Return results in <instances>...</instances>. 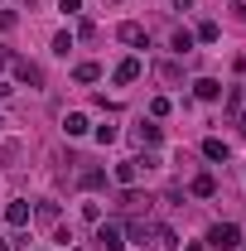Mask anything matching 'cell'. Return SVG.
<instances>
[{"instance_id": "cell-1", "label": "cell", "mask_w": 246, "mask_h": 251, "mask_svg": "<svg viewBox=\"0 0 246 251\" xmlns=\"http://www.w3.org/2000/svg\"><path fill=\"white\" fill-rule=\"evenodd\" d=\"M208 247H217V251L242 247V227H237V222H213V227H208Z\"/></svg>"}, {"instance_id": "cell-2", "label": "cell", "mask_w": 246, "mask_h": 251, "mask_svg": "<svg viewBox=\"0 0 246 251\" xmlns=\"http://www.w3.org/2000/svg\"><path fill=\"white\" fill-rule=\"evenodd\" d=\"M97 242H101V251H125V227L121 222H97Z\"/></svg>"}, {"instance_id": "cell-3", "label": "cell", "mask_w": 246, "mask_h": 251, "mask_svg": "<svg viewBox=\"0 0 246 251\" xmlns=\"http://www.w3.org/2000/svg\"><path fill=\"white\" fill-rule=\"evenodd\" d=\"M10 68H15V77L25 82V87H44V68L29 58H10Z\"/></svg>"}, {"instance_id": "cell-4", "label": "cell", "mask_w": 246, "mask_h": 251, "mask_svg": "<svg viewBox=\"0 0 246 251\" xmlns=\"http://www.w3.org/2000/svg\"><path fill=\"white\" fill-rule=\"evenodd\" d=\"M116 39H121V44H130V49H145V44H150L145 25H135V20H125L121 29H116Z\"/></svg>"}, {"instance_id": "cell-5", "label": "cell", "mask_w": 246, "mask_h": 251, "mask_svg": "<svg viewBox=\"0 0 246 251\" xmlns=\"http://www.w3.org/2000/svg\"><path fill=\"white\" fill-rule=\"evenodd\" d=\"M140 174H145V164H140V159H121V164H116V184H125V188L140 184Z\"/></svg>"}, {"instance_id": "cell-6", "label": "cell", "mask_w": 246, "mask_h": 251, "mask_svg": "<svg viewBox=\"0 0 246 251\" xmlns=\"http://www.w3.org/2000/svg\"><path fill=\"white\" fill-rule=\"evenodd\" d=\"M140 73H145V63L135 58V53L116 63V82H121V87H125V82H140Z\"/></svg>"}, {"instance_id": "cell-7", "label": "cell", "mask_w": 246, "mask_h": 251, "mask_svg": "<svg viewBox=\"0 0 246 251\" xmlns=\"http://www.w3.org/2000/svg\"><path fill=\"white\" fill-rule=\"evenodd\" d=\"M193 97H198V101H217V97H222V82H217V77H198V82H193Z\"/></svg>"}, {"instance_id": "cell-8", "label": "cell", "mask_w": 246, "mask_h": 251, "mask_svg": "<svg viewBox=\"0 0 246 251\" xmlns=\"http://www.w3.org/2000/svg\"><path fill=\"white\" fill-rule=\"evenodd\" d=\"M5 222H10V227H25V222H29V203H25V198H15V203L5 208Z\"/></svg>"}, {"instance_id": "cell-9", "label": "cell", "mask_w": 246, "mask_h": 251, "mask_svg": "<svg viewBox=\"0 0 246 251\" xmlns=\"http://www.w3.org/2000/svg\"><path fill=\"white\" fill-rule=\"evenodd\" d=\"M203 155L213 159V164H222V159L232 155V150H227V140H217V135H208V140H203Z\"/></svg>"}, {"instance_id": "cell-10", "label": "cell", "mask_w": 246, "mask_h": 251, "mask_svg": "<svg viewBox=\"0 0 246 251\" xmlns=\"http://www.w3.org/2000/svg\"><path fill=\"white\" fill-rule=\"evenodd\" d=\"M135 140H140V145H159V140H164V130H159L154 121H145V126H135Z\"/></svg>"}, {"instance_id": "cell-11", "label": "cell", "mask_w": 246, "mask_h": 251, "mask_svg": "<svg viewBox=\"0 0 246 251\" xmlns=\"http://www.w3.org/2000/svg\"><path fill=\"white\" fill-rule=\"evenodd\" d=\"M63 130H68V135H87V116H82V111H68V116H63Z\"/></svg>"}, {"instance_id": "cell-12", "label": "cell", "mask_w": 246, "mask_h": 251, "mask_svg": "<svg viewBox=\"0 0 246 251\" xmlns=\"http://www.w3.org/2000/svg\"><path fill=\"white\" fill-rule=\"evenodd\" d=\"M188 188H193L198 198H213V193H217V179H213V174H198V179H193Z\"/></svg>"}, {"instance_id": "cell-13", "label": "cell", "mask_w": 246, "mask_h": 251, "mask_svg": "<svg viewBox=\"0 0 246 251\" xmlns=\"http://www.w3.org/2000/svg\"><path fill=\"white\" fill-rule=\"evenodd\" d=\"M73 77H77V82H97V77H101V68H97V63H77V68H73Z\"/></svg>"}, {"instance_id": "cell-14", "label": "cell", "mask_w": 246, "mask_h": 251, "mask_svg": "<svg viewBox=\"0 0 246 251\" xmlns=\"http://www.w3.org/2000/svg\"><path fill=\"white\" fill-rule=\"evenodd\" d=\"M198 39H193V29H174V53H188Z\"/></svg>"}, {"instance_id": "cell-15", "label": "cell", "mask_w": 246, "mask_h": 251, "mask_svg": "<svg viewBox=\"0 0 246 251\" xmlns=\"http://www.w3.org/2000/svg\"><path fill=\"white\" fill-rule=\"evenodd\" d=\"M217 34H222V29H217L213 20H203V25L193 29V39H203V44H217Z\"/></svg>"}, {"instance_id": "cell-16", "label": "cell", "mask_w": 246, "mask_h": 251, "mask_svg": "<svg viewBox=\"0 0 246 251\" xmlns=\"http://www.w3.org/2000/svg\"><path fill=\"white\" fill-rule=\"evenodd\" d=\"M68 49H73V34H68V29L53 34V53H58V58H68Z\"/></svg>"}, {"instance_id": "cell-17", "label": "cell", "mask_w": 246, "mask_h": 251, "mask_svg": "<svg viewBox=\"0 0 246 251\" xmlns=\"http://www.w3.org/2000/svg\"><path fill=\"white\" fill-rule=\"evenodd\" d=\"M101 184H106L101 169H82V188H101Z\"/></svg>"}, {"instance_id": "cell-18", "label": "cell", "mask_w": 246, "mask_h": 251, "mask_svg": "<svg viewBox=\"0 0 246 251\" xmlns=\"http://www.w3.org/2000/svg\"><path fill=\"white\" fill-rule=\"evenodd\" d=\"M150 116H154V121L169 116V97H154V101H150Z\"/></svg>"}, {"instance_id": "cell-19", "label": "cell", "mask_w": 246, "mask_h": 251, "mask_svg": "<svg viewBox=\"0 0 246 251\" xmlns=\"http://www.w3.org/2000/svg\"><path fill=\"white\" fill-rule=\"evenodd\" d=\"M116 135H121V130H116V126H97V140H101V145H111V140H116Z\"/></svg>"}, {"instance_id": "cell-20", "label": "cell", "mask_w": 246, "mask_h": 251, "mask_svg": "<svg viewBox=\"0 0 246 251\" xmlns=\"http://www.w3.org/2000/svg\"><path fill=\"white\" fill-rule=\"evenodd\" d=\"M15 25H20V15L15 10H0V29H15Z\"/></svg>"}, {"instance_id": "cell-21", "label": "cell", "mask_w": 246, "mask_h": 251, "mask_svg": "<svg viewBox=\"0 0 246 251\" xmlns=\"http://www.w3.org/2000/svg\"><path fill=\"white\" fill-rule=\"evenodd\" d=\"M58 10L63 15H82V0H58Z\"/></svg>"}, {"instance_id": "cell-22", "label": "cell", "mask_w": 246, "mask_h": 251, "mask_svg": "<svg viewBox=\"0 0 246 251\" xmlns=\"http://www.w3.org/2000/svg\"><path fill=\"white\" fill-rule=\"evenodd\" d=\"M10 58H15V53H10V49H0V73L10 68Z\"/></svg>"}, {"instance_id": "cell-23", "label": "cell", "mask_w": 246, "mask_h": 251, "mask_svg": "<svg viewBox=\"0 0 246 251\" xmlns=\"http://www.w3.org/2000/svg\"><path fill=\"white\" fill-rule=\"evenodd\" d=\"M5 97H10V82H0V101H5Z\"/></svg>"}, {"instance_id": "cell-24", "label": "cell", "mask_w": 246, "mask_h": 251, "mask_svg": "<svg viewBox=\"0 0 246 251\" xmlns=\"http://www.w3.org/2000/svg\"><path fill=\"white\" fill-rule=\"evenodd\" d=\"M184 251H203V247H198V242H188V247H184Z\"/></svg>"}, {"instance_id": "cell-25", "label": "cell", "mask_w": 246, "mask_h": 251, "mask_svg": "<svg viewBox=\"0 0 246 251\" xmlns=\"http://www.w3.org/2000/svg\"><path fill=\"white\" fill-rule=\"evenodd\" d=\"M242 130H246V101H242Z\"/></svg>"}, {"instance_id": "cell-26", "label": "cell", "mask_w": 246, "mask_h": 251, "mask_svg": "<svg viewBox=\"0 0 246 251\" xmlns=\"http://www.w3.org/2000/svg\"><path fill=\"white\" fill-rule=\"evenodd\" d=\"M0 251H10V242H0Z\"/></svg>"}, {"instance_id": "cell-27", "label": "cell", "mask_w": 246, "mask_h": 251, "mask_svg": "<svg viewBox=\"0 0 246 251\" xmlns=\"http://www.w3.org/2000/svg\"><path fill=\"white\" fill-rule=\"evenodd\" d=\"M111 5H121V0H111Z\"/></svg>"}, {"instance_id": "cell-28", "label": "cell", "mask_w": 246, "mask_h": 251, "mask_svg": "<svg viewBox=\"0 0 246 251\" xmlns=\"http://www.w3.org/2000/svg\"><path fill=\"white\" fill-rule=\"evenodd\" d=\"M73 251H82V247H73Z\"/></svg>"}]
</instances>
